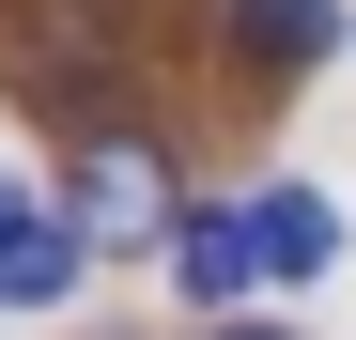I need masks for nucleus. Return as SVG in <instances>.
Returning <instances> with one entry per match:
<instances>
[{
  "label": "nucleus",
  "mask_w": 356,
  "mask_h": 340,
  "mask_svg": "<svg viewBox=\"0 0 356 340\" xmlns=\"http://www.w3.org/2000/svg\"><path fill=\"white\" fill-rule=\"evenodd\" d=\"M78 232H63V216H0V309H63L78 294Z\"/></svg>",
  "instance_id": "nucleus-3"
},
{
  "label": "nucleus",
  "mask_w": 356,
  "mask_h": 340,
  "mask_svg": "<svg viewBox=\"0 0 356 340\" xmlns=\"http://www.w3.org/2000/svg\"><path fill=\"white\" fill-rule=\"evenodd\" d=\"M248 248H264V278H325V263H341V216H325L310 186H264V201H248Z\"/></svg>",
  "instance_id": "nucleus-4"
},
{
  "label": "nucleus",
  "mask_w": 356,
  "mask_h": 340,
  "mask_svg": "<svg viewBox=\"0 0 356 340\" xmlns=\"http://www.w3.org/2000/svg\"><path fill=\"white\" fill-rule=\"evenodd\" d=\"M248 31L279 46V62H310V46H341V0H248Z\"/></svg>",
  "instance_id": "nucleus-5"
},
{
  "label": "nucleus",
  "mask_w": 356,
  "mask_h": 340,
  "mask_svg": "<svg viewBox=\"0 0 356 340\" xmlns=\"http://www.w3.org/2000/svg\"><path fill=\"white\" fill-rule=\"evenodd\" d=\"M63 232H78V248H170V232H186L170 155H155V139H78V170H63Z\"/></svg>",
  "instance_id": "nucleus-1"
},
{
  "label": "nucleus",
  "mask_w": 356,
  "mask_h": 340,
  "mask_svg": "<svg viewBox=\"0 0 356 340\" xmlns=\"http://www.w3.org/2000/svg\"><path fill=\"white\" fill-rule=\"evenodd\" d=\"M217 340H294V325H217Z\"/></svg>",
  "instance_id": "nucleus-6"
},
{
  "label": "nucleus",
  "mask_w": 356,
  "mask_h": 340,
  "mask_svg": "<svg viewBox=\"0 0 356 340\" xmlns=\"http://www.w3.org/2000/svg\"><path fill=\"white\" fill-rule=\"evenodd\" d=\"M170 278H186L217 325H248V294H264V248H248V216H202V201H186V232H170Z\"/></svg>",
  "instance_id": "nucleus-2"
},
{
  "label": "nucleus",
  "mask_w": 356,
  "mask_h": 340,
  "mask_svg": "<svg viewBox=\"0 0 356 340\" xmlns=\"http://www.w3.org/2000/svg\"><path fill=\"white\" fill-rule=\"evenodd\" d=\"M0 216H16V186H0Z\"/></svg>",
  "instance_id": "nucleus-7"
}]
</instances>
